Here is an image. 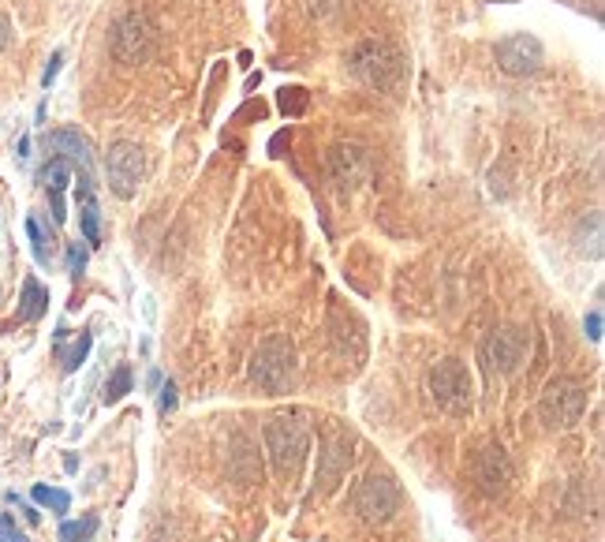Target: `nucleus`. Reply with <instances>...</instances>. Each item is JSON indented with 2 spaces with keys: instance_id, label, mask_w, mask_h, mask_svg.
I'll use <instances>...</instances> for the list:
<instances>
[{
  "instance_id": "obj_1",
  "label": "nucleus",
  "mask_w": 605,
  "mask_h": 542,
  "mask_svg": "<svg viewBox=\"0 0 605 542\" xmlns=\"http://www.w3.org/2000/svg\"><path fill=\"white\" fill-rule=\"evenodd\" d=\"M348 72L359 79L370 90H381V94H400V86L408 79V60L396 49L393 42L385 38H363L348 53Z\"/></svg>"
},
{
  "instance_id": "obj_2",
  "label": "nucleus",
  "mask_w": 605,
  "mask_h": 542,
  "mask_svg": "<svg viewBox=\"0 0 605 542\" xmlns=\"http://www.w3.org/2000/svg\"><path fill=\"white\" fill-rule=\"evenodd\" d=\"M296 374H299V356H296V344L288 333H269L266 341H258L251 356V378L266 393H288L296 386Z\"/></svg>"
},
{
  "instance_id": "obj_3",
  "label": "nucleus",
  "mask_w": 605,
  "mask_h": 542,
  "mask_svg": "<svg viewBox=\"0 0 605 542\" xmlns=\"http://www.w3.org/2000/svg\"><path fill=\"white\" fill-rule=\"evenodd\" d=\"M262 442H266V453H269V464L273 471L281 475V479H299V471H303V460L310 453V434L307 427L299 423V419H269L266 427H262Z\"/></svg>"
},
{
  "instance_id": "obj_4",
  "label": "nucleus",
  "mask_w": 605,
  "mask_h": 542,
  "mask_svg": "<svg viewBox=\"0 0 605 542\" xmlns=\"http://www.w3.org/2000/svg\"><path fill=\"white\" fill-rule=\"evenodd\" d=\"M426 386H430V397H434L437 408L449 415H467L475 404V378H471L464 359L449 356L434 363L426 374Z\"/></svg>"
},
{
  "instance_id": "obj_5",
  "label": "nucleus",
  "mask_w": 605,
  "mask_h": 542,
  "mask_svg": "<svg viewBox=\"0 0 605 542\" xmlns=\"http://www.w3.org/2000/svg\"><path fill=\"white\" fill-rule=\"evenodd\" d=\"M154 42H157V27L154 19L146 12H124L120 19L113 23L109 30V49H113V57L127 68H135V64H146L150 53H154Z\"/></svg>"
},
{
  "instance_id": "obj_6",
  "label": "nucleus",
  "mask_w": 605,
  "mask_h": 542,
  "mask_svg": "<svg viewBox=\"0 0 605 542\" xmlns=\"http://www.w3.org/2000/svg\"><path fill=\"white\" fill-rule=\"evenodd\" d=\"M583 412H587V389L572 382V378L553 382L538 400V419L549 430H572L583 419Z\"/></svg>"
},
{
  "instance_id": "obj_7",
  "label": "nucleus",
  "mask_w": 605,
  "mask_h": 542,
  "mask_svg": "<svg viewBox=\"0 0 605 542\" xmlns=\"http://www.w3.org/2000/svg\"><path fill=\"white\" fill-rule=\"evenodd\" d=\"M355 513L363 516L366 524H389L400 513V486L393 475H366L363 483L355 486Z\"/></svg>"
},
{
  "instance_id": "obj_8",
  "label": "nucleus",
  "mask_w": 605,
  "mask_h": 542,
  "mask_svg": "<svg viewBox=\"0 0 605 542\" xmlns=\"http://www.w3.org/2000/svg\"><path fill=\"white\" fill-rule=\"evenodd\" d=\"M105 172H109V187H113L116 199H135L142 176H146V154H142L139 143H120L109 146V157H105Z\"/></svg>"
},
{
  "instance_id": "obj_9",
  "label": "nucleus",
  "mask_w": 605,
  "mask_h": 542,
  "mask_svg": "<svg viewBox=\"0 0 605 542\" xmlns=\"http://www.w3.org/2000/svg\"><path fill=\"white\" fill-rule=\"evenodd\" d=\"M497 68L505 75H531L542 68V42L535 34H508L497 45Z\"/></svg>"
},
{
  "instance_id": "obj_10",
  "label": "nucleus",
  "mask_w": 605,
  "mask_h": 542,
  "mask_svg": "<svg viewBox=\"0 0 605 542\" xmlns=\"http://www.w3.org/2000/svg\"><path fill=\"white\" fill-rule=\"evenodd\" d=\"M486 359H490L493 371L501 374H512L516 367L523 363V356H527V333L516 326H501L490 333V341H486Z\"/></svg>"
},
{
  "instance_id": "obj_11",
  "label": "nucleus",
  "mask_w": 605,
  "mask_h": 542,
  "mask_svg": "<svg viewBox=\"0 0 605 542\" xmlns=\"http://www.w3.org/2000/svg\"><path fill=\"white\" fill-rule=\"evenodd\" d=\"M348 464H352V442H348V434L329 430L322 438V453H318V483H322V490H333V486L348 475Z\"/></svg>"
},
{
  "instance_id": "obj_12",
  "label": "nucleus",
  "mask_w": 605,
  "mask_h": 542,
  "mask_svg": "<svg viewBox=\"0 0 605 542\" xmlns=\"http://www.w3.org/2000/svg\"><path fill=\"white\" fill-rule=\"evenodd\" d=\"M475 483L482 486V494H505L508 483H512V464H508L505 449L501 445H486L479 449V457H475Z\"/></svg>"
},
{
  "instance_id": "obj_13",
  "label": "nucleus",
  "mask_w": 605,
  "mask_h": 542,
  "mask_svg": "<svg viewBox=\"0 0 605 542\" xmlns=\"http://www.w3.org/2000/svg\"><path fill=\"white\" fill-rule=\"evenodd\" d=\"M329 165H333L337 184L355 187V184H363V176L370 172V154H366L363 146H355V143H340V146H333Z\"/></svg>"
},
{
  "instance_id": "obj_14",
  "label": "nucleus",
  "mask_w": 605,
  "mask_h": 542,
  "mask_svg": "<svg viewBox=\"0 0 605 542\" xmlns=\"http://www.w3.org/2000/svg\"><path fill=\"white\" fill-rule=\"evenodd\" d=\"M45 143H49V150H53L60 161H68V165H75V169L90 172V165H94V150H90V143H86L79 131L60 128V131H53Z\"/></svg>"
},
{
  "instance_id": "obj_15",
  "label": "nucleus",
  "mask_w": 605,
  "mask_h": 542,
  "mask_svg": "<svg viewBox=\"0 0 605 542\" xmlns=\"http://www.w3.org/2000/svg\"><path fill=\"white\" fill-rule=\"evenodd\" d=\"M42 180H45L49 199H53V221L64 225V217H68V210H64V191H68V180H71V165L68 161H60V157H53V161L42 169Z\"/></svg>"
},
{
  "instance_id": "obj_16",
  "label": "nucleus",
  "mask_w": 605,
  "mask_h": 542,
  "mask_svg": "<svg viewBox=\"0 0 605 542\" xmlns=\"http://www.w3.org/2000/svg\"><path fill=\"white\" fill-rule=\"evenodd\" d=\"M45 307H49L45 285H38V277H27V281H23V300H19V318H23V322H38L45 314Z\"/></svg>"
},
{
  "instance_id": "obj_17",
  "label": "nucleus",
  "mask_w": 605,
  "mask_h": 542,
  "mask_svg": "<svg viewBox=\"0 0 605 542\" xmlns=\"http://www.w3.org/2000/svg\"><path fill=\"white\" fill-rule=\"evenodd\" d=\"M98 535V516H83V520H64L60 524V542H90Z\"/></svg>"
},
{
  "instance_id": "obj_18",
  "label": "nucleus",
  "mask_w": 605,
  "mask_h": 542,
  "mask_svg": "<svg viewBox=\"0 0 605 542\" xmlns=\"http://www.w3.org/2000/svg\"><path fill=\"white\" fill-rule=\"evenodd\" d=\"M131 382H135L131 367H127V363H120V367L113 371V378L105 382V404H120V400L131 393Z\"/></svg>"
},
{
  "instance_id": "obj_19",
  "label": "nucleus",
  "mask_w": 605,
  "mask_h": 542,
  "mask_svg": "<svg viewBox=\"0 0 605 542\" xmlns=\"http://www.w3.org/2000/svg\"><path fill=\"white\" fill-rule=\"evenodd\" d=\"M30 498L45 505V509H53V513H68L71 509V494L68 490H53V486H34L30 490Z\"/></svg>"
},
{
  "instance_id": "obj_20",
  "label": "nucleus",
  "mask_w": 605,
  "mask_h": 542,
  "mask_svg": "<svg viewBox=\"0 0 605 542\" xmlns=\"http://www.w3.org/2000/svg\"><path fill=\"white\" fill-rule=\"evenodd\" d=\"M277 105H281L284 116H303V113H307V90H299V86H292V90H281Z\"/></svg>"
},
{
  "instance_id": "obj_21",
  "label": "nucleus",
  "mask_w": 605,
  "mask_h": 542,
  "mask_svg": "<svg viewBox=\"0 0 605 542\" xmlns=\"http://www.w3.org/2000/svg\"><path fill=\"white\" fill-rule=\"evenodd\" d=\"M86 352H90V333H83V337L75 341V348L64 356V371H79V367H83V359H86Z\"/></svg>"
},
{
  "instance_id": "obj_22",
  "label": "nucleus",
  "mask_w": 605,
  "mask_h": 542,
  "mask_svg": "<svg viewBox=\"0 0 605 542\" xmlns=\"http://www.w3.org/2000/svg\"><path fill=\"white\" fill-rule=\"evenodd\" d=\"M27 232H30V243H34V255H38V262H49V251H45V232L42 225L30 217L27 221Z\"/></svg>"
},
{
  "instance_id": "obj_23",
  "label": "nucleus",
  "mask_w": 605,
  "mask_h": 542,
  "mask_svg": "<svg viewBox=\"0 0 605 542\" xmlns=\"http://www.w3.org/2000/svg\"><path fill=\"white\" fill-rule=\"evenodd\" d=\"M0 542H30V539L19 531V524H15L12 516H0Z\"/></svg>"
},
{
  "instance_id": "obj_24",
  "label": "nucleus",
  "mask_w": 605,
  "mask_h": 542,
  "mask_svg": "<svg viewBox=\"0 0 605 542\" xmlns=\"http://www.w3.org/2000/svg\"><path fill=\"white\" fill-rule=\"evenodd\" d=\"M86 270V251L79 243H68V273L71 277H79Z\"/></svg>"
},
{
  "instance_id": "obj_25",
  "label": "nucleus",
  "mask_w": 605,
  "mask_h": 542,
  "mask_svg": "<svg viewBox=\"0 0 605 542\" xmlns=\"http://www.w3.org/2000/svg\"><path fill=\"white\" fill-rule=\"evenodd\" d=\"M583 329H587V337H591L594 344L602 341V311H591V314H587V322H583Z\"/></svg>"
},
{
  "instance_id": "obj_26",
  "label": "nucleus",
  "mask_w": 605,
  "mask_h": 542,
  "mask_svg": "<svg viewBox=\"0 0 605 542\" xmlns=\"http://www.w3.org/2000/svg\"><path fill=\"white\" fill-rule=\"evenodd\" d=\"M176 386H172V382H165V386H161V412H172V408H176Z\"/></svg>"
},
{
  "instance_id": "obj_27",
  "label": "nucleus",
  "mask_w": 605,
  "mask_h": 542,
  "mask_svg": "<svg viewBox=\"0 0 605 542\" xmlns=\"http://www.w3.org/2000/svg\"><path fill=\"white\" fill-rule=\"evenodd\" d=\"M8 42H12V19L0 12V53L8 49Z\"/></svg>"
},
{
  "instance_id": "obj_28",
  "label": "nucleus",
  "mask_w": 605,
  "mask_h": 542,
  "mask_svg": "<svg viewBox=\"0 0 605 542\" xmlns=\"http://www.w3.org/2000/svg\"><path fill=\"white\" fill-rule=\"evenodd\" d=\"M60 60H64V53H53V60H49V68H45V79L42 83L49 86L53 79H57V72H60Z\"/></svg>"
},
{
  "instance_id": "obj_29",
  "label": "nucleus",
  "mask_w": 605,
  "mask_h": 542,
  "mask_svg": "<svg viewBox=\"0 0 605 542\" xmlns=\"http://www.w3.org/2000/svg\"><path fill=\"white\" fill-rule=\"evenodd\" d=\"M501 4H512V0H501Z\"/></svg>"
}]
</instances>
